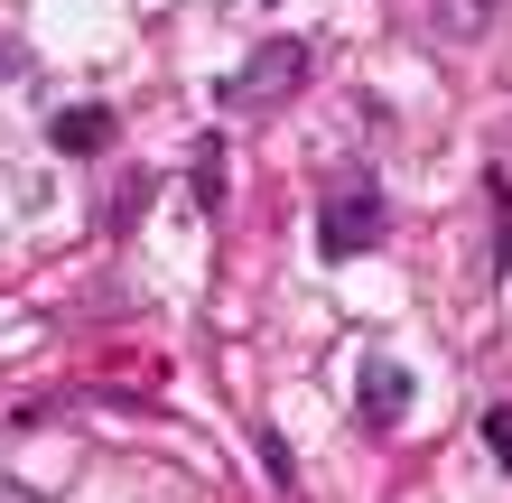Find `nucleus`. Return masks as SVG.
<instances>
[{"mask_svg":"<svg viewBox=\"0 0 512 503\" xmlns=\"http://www.w3.org/2000/svg\"><path fill=\"white\" fill-rule=\"evenodd\" d=\"M298 84H308V47H298V38H270V47H252L243 66L224 75V103L233 112H261V103L298 94Z\"/></svg>","mask_w":512,"mask_h":503,"instance_id":"nucleus-1","label":"nucleus"},{"mask_svg":"<svg viewBox=\"0 0 512 503\" xmlns=\"http://www.w3.org/2000/svg\"><path fill=\"white\" fill-rule=\"evenodd\" d=\"M373 243H382V196H373V187L326 196V215H317V252H326V261H354V252H373Z\"/></svg>","mask_w":512,"mask_h":503,"instance_id":"nucleus-2","label":"nucleus"},{"mask_svg":"<svg viewBox=\"0 0 512 503\" xmlns=\"http://www.w3.org/2000/svg\"><path fill=\"white\" fill-rule=\"evenodd\" d=\"M354 410H364V429H401V410H410L401 354H354Z\"/></svg>","mask_w":512,"mask_h":503,"instance_id":"nucleus-3","label":"nucleus"},{"mask_svg":"<svg viewBox=\"0 0 512 503\" xmlns=\"http://www.w3.org/2000/svg\"><path fill=\"white\" fill-rule=\"evenodd\" d=\"M103 140H112V112H103V103H75V112H56V150H66V159H94Z\"/></svg>","mask_w":512,"mask_h":503,"instance_id":"nucleus-4","label":"nucleus"},{"mask_svg":"<svg viewBox=\"0 0 512 503\" xmlns=\"http://www.w3.org/2000/svg\"><path fill=\"white\" fill-rule=\"evenodd\" d=\"M485 10H494V0H447L438 28H447V38H466V28H485Z\"/></svg>","mask_w":512,"mask_h":503,"instance_id":"nucleus-5","label":"nucleus"},{"mask_svg":"<svg viewBox=\"0 0 512 503\" xmlns=\"http://www.w3.org/2000/svg\"><path fill=\"white\" fill-rule=\"evenodd\" d=\"M485 448H494V466L512 476V410H485Z\"/></svg>","mask_w":512,"mask_h":503,"instance_id":"nucleus-6","label":"nucleus"}]
</instances>
